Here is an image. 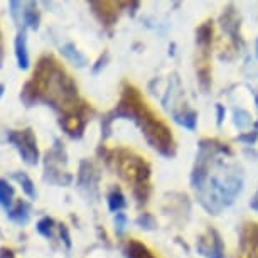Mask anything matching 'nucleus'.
<instances>
[{
  "label": "nucleus",
  "instance_id": "f257e3e1",
  "mask_svg": "<svg viewBox=\"0 0 258 258\" xmlns=\"http://www.w3.org/2000/svg\"><path fill=\"white\" fill-rule=\"evenodd\" d=\"M32 85L37 91L39 101H46L54 108L66 111L75 110L78 88L70 75L57 66L52 57H42L34 71Z\"/></svg>",
  "mask_w": 258,
  "mask_h": 258
},
{
  "label": "nucleus",
  "instance_id": "f03ea898",
  "mask_svg": "<svg viewBox=\"0 0 258 258\" xmlns=\"http://www.w3.org/2000/svg\"><path fill=\"white\" fill-rule=\"evenodd\" d=\"M7 140L11 142L22 160L27 165H36L39 162V149H37V139L34 135L32 128H22V130H11L7 134Z\"/></svg>",
  "mask_w": 258,
  "mask_h": 258
},
{
  "label": "nucleus",
  "instance_id": "7ed1b4c3",
  "mask_svg": "<svg viewBox=\"0 0 258 258\" xmlns=\"http://www.w3.org/2000/svg\"><path fill=\"white\" fill-rule=\"evenodd\" d=\"M14 52H16L17 66L21 70H29L31 66V59H29V51H27V34L26 29H19L16 41H14Z\"/></svg>",
  "mask_w": 258,
  "mask_h": 258
},
{
  "label": "nucleus",
  "instance_id": "20e7f679",
  "mask_svg": "<svg viewBox=\"0 0 258 258\" xmlns=\"http://www.w3.org/2000/svg\"><path fill=\"white\" fill-rule=\"evenodd\" d=\"M7 218L16 225H27L29 220H31V206H29V203L22 201V199L16 201V204L7 211Z\"/></svg>",
  "mask_w": 258,
  "mask_h": 258
},
{
  "label": "nucleus",
  "instance_id": "39448f33",
  "mask_svg": "<svg viewBox=\"0 0 258 258\" xmlns=\"http://www.w3.org/2000/svg\"><path fill=\"white\" fill-rule=\"evenodd\" d=\"M39 22H41V14H39L36 2H26L22 6V26L24 29L37 31Z\"/></svg>",
  "mask_w": 258,
  "mask_h": 258
},
{
  "label": "nucleus",
  "instance_id": "423d86ee",
  "mask_svg": "<svg viewBox=\"0 0 258 258\" xmlns=\"http://www.w3.org/2000/svg\"><path fill=\"white\" fill-rule=\"evenodd\" d=\"M61 126L71 135V137H80L83 128H85V120L81 118L80 113H76V111L73 110L61 120Z\"/></svg>",
  "mask_w": 258,
  "mask_h": 258
},
{
  "label": "nucleus",
  "instance_id": "0eeeda50",
  "mask_svg": "<svg viewBox=\"0 0 258 258\" xmlns=\"http://www.w3.org/2000/svg\"><path fill=\"white\" fill-rule=\"evenodd\" d=\"M12 179L14 181L19 182V186L22 187L24 194L29 198V199H37V191H36V186H34L32 179L27 176L26 172H14L12 174Z\"/></svg>",
  "mask_w": 258,
  "mask_h": 258
},
{
  "label": "nucleus",
  "instance_id": "6e6552de",
  "mask_svg": "<svg viewBox=\"0 0 258 258\" xmlns=\"http://www.w3.org/2000/svg\"><path fill=\"white\" fill-rule=\"evenodd\" d=\"M123 253L126 258H154V255L139 241H128L123 248Z\"/></svg>",
  "mask_w": 258,
  "mask_h": 258
},
{
  "label": "nucleus",
  "instance_id": "1a4fd4ad",
  "mask_svg": "<svg viewBox=\"0 0 258 258\" xmlns=\"http://www.w3.org/2000/svg\"><path fill=\"white\" fill-rule=\"evenodd\" d=\"M14 187L6 179H0V206L6 208L7 211L14 206Z\"/></svg>",
  "mask_w": 258,
  "mask_h": 258
},
{
  "label": "nucleus",
  "instance_id": "9d476101",
  "mask_svg": "<svg viewBox=\"0 0 258 258\" xmlns=\"http://www.w3.org/2000/svg\"><path fill=\"white\" fill-rule=\"evenodd\" d=\"M61 52L64 54L68 59H70L71 62H75L76 66H85L86 64V57L81 54L80 51L76 49L75 44H66L61 47Z\"/></svg>",
  "mask_w": 258,
  "mask_h": 258
},
{
  "label": "nucleus",
  "instance_id": "9b49d317",
  "mask_svg": "<svg viewBox=\"0 0 258 258\" xmlns=\"http://www.w3.org/2000/svg\"><path fill=\"white\" fill-rule=\"evenodd\" d=\"M125 198H123V194H121L120 189H113L110 194H108V208H110V211H116L118 213L120 209H123L125 208Z\"/></svg>",
  "mask_w": 258,
  "mask_h": 258
},
{
  "label": "nucleus",
  "instance_id": "f8f14e48",
  "mask_svg": "<svg viewBox=\"0 0 258 258\" xmlns=\"http://www.w3.org/2000/svg\"><path fill=\"white\" fill-rule=\"evenodd\" d=\"M54 220L49 216H46V218H42V220H39L37 223V231L41 233L44 238H52V230H54Z\"/></svg>",
  "mask_w": 258,
  "mask_h": 258
},
{
  "label": "nucleus",
  "instance_id": "ddd939ff",
  "mask_svg": "<svg viewBox=\"0 0 258 258\" xmlns=\"http://www.w3.org/2000/svg\"><path fill=\"white\" fill-rule=\"evenodd\" d=\"M9 6H11V14H12L14 22H16L17 26H21V24H22V6H24V4L14 0V2L9 4Z\"/></svg>",
  "mask_w": 258,
  "mask_h": 258
},
{
  "label": "nucleus",
  "instance_id": "4468645a",
  "mask_svg": "<svg viewBox=\"0 0 258 258\" xmlns=\"http://www.w3.org/2000/svg\"><path fill=\"white\" fill-rule=\"evenodd\" d=\"M115 228H116V233H123L125 230V225H126V218H125V214H121V213H116V216H115Z\"/></svg>",
  "mask_w": 258,
  "mask_h": 258
},
{
  "label": "nucleus",
  "instance_id": "2eb2a0df",
  "mask_svg": "<svg viewBox=\"0 0 258 258\" xmlns=\"http://www.w3.org/2000/svg\"><path fill=\"white\" fill-rule=\"evenodd\" d=\"M59 235L62 238V241H64V245L68 248H71V236H70V231H68V228L64 225H59Z\"/></svg>",
  "mask_w": 258,
  "mask_h": 258
},
{
  "label": "nucleus",
  "instance_id": "dca6fc26",
  "mask_svg": "<svg viewBox=\"0 0 258 258\" xmlns=\"http://www.w3.org/2000/svg\"><path fill=\"white\" fill-rule=\"evenodd\" d=\"M0 258H16V253H14L11 248L2 246L0 248Z\"/></svg>",
  "mask_w": 258,
  "mask_h": 258
},
{
  "label": "nucleus",
  "instance_id": "f3484780",
  "mask_svg": "<svg viewBox=\"0 0 258 258\" xmlns=\"http://www.w3.org/2000/svg\"><path fill=\"white\" fill-rule=\"evenodd\" d=\"M250 206H251L253 209H258V192H256V196L253 198V201L250 203Z\"/></svg>",
  "mask_w": 258,
  "mask_h": 258
},
{
  "label": "nucleus",
  "instance_id": "a211bd4d",
  "mask_svg": "<svg viewBox=\"0 0 258 258\" xmlns=\"http://www.w3.org/2000/svg\"><path fill=\"white\" fill-rule=\"evenodd\" d=\"M2 34H0V64H2V57H4V52H2Z\"/></svg>",
  "mask_w": 258,
  "mask_h": 258
},
{
  "label": "nucleus",
  "instance_id": "6ab92c4d",
  "mask_svg": "<svg viewBox=\"0 0 258 258\" xmlns=\"http://www.w3.org/2000/svg\"><path fill=\"white\" fill-rule=\"evenodd\" d=\"M4 93H6V86H4L2 83H0V98L4 96Z\"/></svg>",
  "mask_w": 258,
  "mask_h": 258
}]
</instances>
